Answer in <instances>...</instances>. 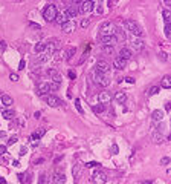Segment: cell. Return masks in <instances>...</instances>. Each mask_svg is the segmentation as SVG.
Returning <instances> with one entry per match:
<instances>
[{
    "instance_id": "cell-1",
    "label": "cell",
    "mask_w": 171,
    "mask_h": 184,
    "mask_svg": "<svg viewBox=\"0 0 171 184\" xmlns=\"http://www.w3.org/2000/svg\"><path fill=\"white\" fill-rule=\"evenodd\" d=\"M124 26H125V29L130 32V34H133V37H142L144 35V29L139 26V23H136L134 20H125L124 22Z\"/></svg>"
},
{
    "instance_id": "cell-2",
    "label": "cell",
    "mask_w": 171,
    "mask_h": 184,
    "mask_svg": "<svg viewBox=\"0 0 171 184\" xmlns=\"http://www.w3.org/2000/svg\"><path fill=\"white\" fill-rule=\"evenodd\" d=\"M57 14H58L57 6H55V5H48V6L45 8V11H43V19H45L46 22H54L55 17H57Z\"/></svg>"
},
{
    "instance_id": "cell-3",
    "label": "cell",
    "mask_w": 171,
    "mask_h": 184,
    "mask_svg": "<svg viewBox=\"0 0 171 184\" xmlns=\"http://www.w3.org/2000/svg\"><path fill=\"white\" fill-rule=\"evenodd\" d=\"M99 34L101 37H107V35H113L115 34V25L112 22H104L99 26Z\"/></svg>"
},
{
    "instance_id": "cell-4",
    "label": "cell",
    "mask_w": 171,
    "mask_h": 184,
    "mask_svg": "<svg viewBox=\"0 0 171 184\" xmlns=\"http://www.w3.org/2000/svg\"><path fill=\"white\" fill-rule=\"evenodd\" d=\"M95 81L102 87H107L110 84V78L107 77V74H101V72H96V71H95Z\"/></svg>"
},
{
    "instance_id": "cell-5",
    "label": "cell",
    "mask_w": 171,
    "mask_h": 184,
    "mask_svg": "<svg viewBox=\"0 0 171 184\" xmlns=\"http://www.w3.org/2000/svg\"><path fill=\"white\" fill-rule=\"evenodd\" d=\"M92 9H93V0H84V2L80 3L78 13H81V14H89V13H92Z\"/></svg>"
},
{
    "instance_id": "cell-6",
    "label": "cell",
    "mask_w": 171,
    "mask_h": 184,
    "mask_svg": "<svg viewBox=\"0 0 171 184\" xmlns=\"http://www.w3.org/2000/svg\"><path fill=\"white\" fill-rule=\"evenodd\" d=\"M92 181H93L95 184H105V182H107V175H105L104 172L96 170V172L93 173V176H92Z\"/></svg>"
},
{
    "instance_id": "cell-7",
    "label": "cell",
    "mask_w": 171,
    "mask_h": 184,
    "mask_svg": "<svg viewBox=\"0 0 171 184\" xmlns=\"http://www.w3.org/2000/svg\"><path fill=\"white\" fill-rule=\"evenodd\" d=\"M45 101H46L51 108H58V106L63 105V101H61L58 97H55V95H46V97H45Z\"/></svg>"
},
{
    "instance_id": "cell-8",
    "label": "cell",
    "mask_w": 171,
    "mask_h": 184,
    "mask_svg": "<svg viewBox=\"0 0 171 184\" xmlns=\"http://www.w3.org/2000/svg\"><path fill=\"white\" fill-rule=\"evenodd\" d=\"M75 29H77L75 20H69V22H66V23L61 25V31H63L64 34H70V32H73Z\"/></svg>"
},
{
    "instance_id": "cell-9",
    "label": "cell",
    "mask_w": 171,
    "mask_h": 184,
    "mask_svg": "<svg viewBox=\"0 0 171 184\" xmlns=\"http://www.w3.org/2000/svg\"><path fill=\"white\" fill-rule=\"evenodd\" d=\"M95 71H96V72H101V74H107V72L110 71V64H109L107 61H104V60H99V61H96Z\"/></svg>"
},
{
    "instance_id": "cell-10",
    "label": "cell",
    "mask_w": 171,
    "mask_h": 184,
    "mask_svg": "<svg viewBox=\"0 0 171 184\" xmlns=\"http://www.w3.org/2000/svg\"><path fill=\"white\" fill-rule=\"evenodd\" d=\"M130 46H131V49H134V51H142L145 45H144V40H142L141 37H133Z\"/></svg>"
},
{
    "instance_id": "cell-11",
    "label": "cell",
    "mask_w": 171,
    "mask_h": 184,
    "mask_svg": "<svg viewBox=\"0 0 171 184\" xmlns=\"http://www.w3.org/2000/svg\"><path fill=\"white\" fill-rule=\"evenodd\" d=\"M48 92H51L49 83H46V81H40V83L37 84V94H38V95H45V94H48Z\"/></svg>"
},
{
    "instance_id": "cell-12",
    "label": "cell",
    "mask_w": 171,
    "mask_h": 184,
    "mask_svg": "<svg viewBox=\"0 0 171 184\" xmlns=\"http://www.w3.org/2000/svg\"><path fill=\"white\" fill-rule=\"evenodd\" d=\"M101 43H102V46H115L118 43V39L115 37V34L107 35V37H101Z\"/></svg>"
},
{
    "instance_id": "cell-13",
    "label": "cell",
    "mask_w": 171,
    "mask_h": 184,
    "mask_svg": "<svg viewBox=\"0 0 171 184\" xmlns=\"http://www.w3.org/2000/svg\"><path fill=\"white\" fill-rule=\"evenodd\" d=\"M113 68L118 69V71L125 69V68H127V60H124V58H121V57H116V58L113 60Z\"/></svg>"
},
{
    "instance_id": "cell-14",
    "label": "cell",
    "mask_w": 171,
    "mask_h": 184,
    "mask_svg": "<svg viewBox=\"0 0 171 184\" xmlns=\"http://www.w3.org/2000/svg\"><path fill=\"white\" fill-rule=\"evenodd\" d=\"M48 75L52 78V81H55V83H61V74L57 71V69H54V68H51V69H48Z\"/></svg>"
},
{
    "instance_id": "cell-15",
    "label": "cell",
    "mask_w": 171,
    "mask_h": 184,
    "mask_svg": "<svg viewBox=\"0 0 171 184\" xmlns=\"http://www.w3.org/2000/svg\"><path fill=\"white\" fill-rule=\"evenodd\" d=\"M110 100H112V97H110L109 92H101V94H98V101L101 105H107V103H110Z\"/></svg>"
},
{
    "instance_id": "cell-16",
    "label": "cell",
    "mask_w": 171,
    "mask_h": 184,
    "mask_svg": "<svg viewBox=\"0 0 171 184\" xmlns=\"http://www.w3.org/2000/svg\"><path fill=\"white\" fill-rule=\"evenodd\" d=\"M115 100L119 105H122V103L127 101V94H125V92H122V90H118V92H115Z\"/></svg>"
},
{
    "instance_id": "cell-17",
    "label": "cell",
    "mask_w": 171,
    "mask_h": 184,
    "mask_svg": "<svg viewBox=\"0 0 171 184\" xmlns=\"http://www.w3.org/2000/svg\"><path fill=\"white\" fill-rule=\"evenodd\" d=\"M119 57L128 61V60L131 58V49H128V48H122V49L119 51Z\"/></svg>"
},
{
    "instance_id": "cell-18",
    "label": "cell",
    "mask_w": 171,
    "mask_h": 184,
    "mask_svg": "<svg viewBox=\"0 0 171 184\" xmlns=\"http://www.w3.org/2000/svg\"><path fill=\"white\" fill-rule=\"evenodd\" d=\"M163 111H160V109H156V111H153V114H151V118H153V121H162L163 120Z\"/></svg>"
},
{
    "instance_id": "cell-19",
    "label": "cell",
    "mask_w": 171,
    "mask_h": 184,
    "mask_svg": "<svg viewBox=\"0 0 171 184\" xmlns=\"http://www.w3.org/2000/svg\"><path fill=\"white\" fill-rule=\"evenodd\" d=\"M66 16H67L69 20H70V19H75V17L78 16V9H77L75 6H69V8L66 9Z\"/></svg>"
},
{
    "instance_id": "cell-20",
    "label": "cell",
    "mask_w": 171,
    "mask_h": 184,
    "mask_svg": "<svg viewBox=\"0 0 171 184\" xmlns=\"http://www.w3.org/2000/svg\"><path fill=\"white\" fill-rule=\"evenodd\" d=\"M54 22H57L58 25H63V23L69 22V19H67V16H66V11H64V13L57 14V17H55V20H54Z\"/></svg>"
},
{
    "instance_id": "cell-21",
    "label": "cell",
    "mask_w": 171,
    "mask_h": 184,
    "mask_svg": "<svg viewBox=\"0 0 171 184\" xmlns=\"http://www.w3.org/2000/svg\"><path fill=\"white\" fill-rule=\"evenodd\" d=\"M151 140H153V143H156V144H162V143L165 141V137H163L162 134H159V132H154V134L151 135Z\"/></svg>"
},
{
    "instance_id": "cell-22",
    "label": "cell",
    "mask_w": 171,
    "mask_h": 184,
    "mask_svg": "<svg viewBox=\"0 0 171 184\" xmlns=\"http://www.w3.org/2000/svg\"><path fill=\"white\" fill-rule=\"evenodd\" d=\"M0 100H2V105L3 106H6V108H9V106H12V98L9 97V95H6V94H3L2 97H0Z\"/></svg>"
},
{
    "instance_id": "cell-23",
    "label": "cell",
    "mask_w": 171,
    "mask_h": 184,
    "mask_svg": "<svg viewBox=\"0 0 171 184\" xmlns=\"http://www.w3.org/2000/svg\"><path fill=\"white\" fill-rule=\"evenodd\" d=\"M160 87H163V89H169V87H171V77H169V75H165V77L162 78Z\"/></svg>"
},
{
    "instance_id": "cell-24",
    "label": "cell",
    "mask_w": 171,
    "mask_h": 184,
    "mask_svg": "<svg viewBox=\"0 0 171 184\" xmlns=\"http://www.w3.org/2000/svg\"><path fill=\"white\" fill-rule=\"evenodd\" d=\"M45 134H46V129H45V127H40L37 132H34V134H32V140H34V141H38V140H40Z\"/></svg>"
},
{
    "instance_id": "cell-25",
    "label": "cell",
    "mask_w": 171,
    "mask_h": 184,
    "mask_svg": "<svg viewBox=\"0 0 171 184\" xmlns=\"http://www.w3.org/2000/svg\"><path fill=\"white\" fill-rule=\"evenodd\" d=\"M45 49H46V43H45V42H38V43L34 46L35 54H41V52H45Z\"/></svg>"
},
{
    "instance_id": "cell-26",
    "label": "cell",
    "mask_w": 171,
    "mask_h": 184,
    "mask_svg": "<svg viewBox=\"0 0 171 184\" xmlns=\"http://www.w3.org/2000/svg\"><path fill=\"white\" fill-rule=\"evenodd\" d=\"M54 60L57 61V63H60L61 60H64V55H66V52H63V51H54Z\"/></svg>"
},
{
    "instance_id": "cell-27",
    "label": "cell",
    "mask_w": 171,
    "mask_h": 184,
    "mask_svg": "<svg viewBox=\"0 0 171 184\" xmlns=\"http://www.w3.org/2000/svg\"><path fill=\"white\" fill-rule=\"evenodd\" d=\"M54 182H55V184H64V182H66V176H64L63 173H61V175L57 173V175L54 176Z\"/></svg>"
},
{
    "instance_id": "cell-28",
    "label": "cell",
    "mask_w": 171,
    "mask_h": 184,
    "mask_svg": "<svg viewBox=\"0 0 171 184\" xmlns=\"http://www.w3.org/2000/svg\"><path fill=\"white\" fill-rule=\"evenodd\" d=\"M51 57H52V55H49V54H46V52H41V54L38 55V61H40V63H46V61H49Z\"/></svg>"
},
{
    "instance_id": "cell-29",
    "label": "cell",
    "mask_w": 171,
    "mask_h": 184,
    "mask_svg": "<svg viewBox=\"0 0 171 184\" xmlns=\"http://www.w3.org/2000/svg\"><path fill=\"white\" fill-rule=\"evenodd\" d=\"M75 52H77V48H69V49L66 51V57H64V58H66V60H70V58L75 55Z\"/></svg>"
},
{
    "instance_id": "cell-30",
    "label": "cell",
    "mask_w": 171,
    "mask_h": 184,
    "mask_svg": "<svg viewBox=\"0 0 171 184\" xmlns=\"http://www.w3.org/2000/svg\"><path fill=\"white\" fill-rule=\"evenodd\" d=\"M2 115H3V118H5V120H11V118L14 117V112L8 109V111H2Z\"/></svg>"
},
{
    "instance_id": "cell-31",
    "label": "cell",
    "mask_w": 171,
    "mask_h": 184,
    "mask_svg": "<svg viewBox=\"0 0 171 184\" xmlns=\"http://www.w3.org/2000/svg\"><path fill=\"white\" fill-rule=\"evenodd\" d=\"M162 16H163V20H165V23H169V17H171V13H169V9H163Z\"/></svg>"
},
{
    "instance_id": "cell-32",
    "label": "cell",
    "mask_w": 171,
    "mask_h": 184,
    "mask_svg": "<svg viewBox=\"0 0 171 184\" xmlns=\"http://www.w3.org/2000/svg\"><path fill=\"white\" fill-rule=\"evenodd\" d=\"M102 111H104V105L99 103V105H95V106H93V112H95V114H101Z\"/></svg>"
},
{
    "instance_id": "cell-33",
    "label": "cell",
    "mask_w": 171,
    "mask_h": 184,
    "mask_svg": "<svg viewBox=\"0 0 171 184\" xmlns=\"http://www.w3.org/2000/svg\"><path fill=\"white\" fill-rule=\"evenodd\" d=\"M49 87H51V90H58V89H60V83L49 81Z\"/></svg>"
},
{
    "instance_id": "cell-34",
    "label": "cell",
    "mask_w": 171,
    "mask_h": 184,
    "mask_svg": "<svg viewBox=\"0 0 171 184\" xmlns=\"http://www.w3.org/2000/svg\"><path fill=\"white\" fill-rule=\"evenodd\" d=\"M102 52L104 54H113V46H102Z\"/></svg>"
},
{
    "instance_id": "cell-35",
    "label": "cell",
    "mask_w": 171,
    "mask_h": 184,
    "mask_svg": "<svg viewBox=\"0 0 171 184\" xmlns=\"http://www.w3.org/2000/svg\"><path fill=\"white\" fill-rule=\"evenodd\" d=\"M75 108H77V111H78L80 114H84V111H83V108H81V101H80L78 98L75 100Z\"/></svg>"
},
{
    "instance_id": "cell-36",
    "label": "cell",
    "mask_w": 171,
    "mask_h": 184,
    "mask_svg": "<svg viewBox=\"0 0 171 184\" xmlns=\"http://www.w3.org/2000/svg\"><path fill=\"white\" fill-rule=\"evenodd\" d=\"M157 92H159V87H157V86H153V87L148 90V95H156Z\"/></svg>"
},
{
    "instance_id": "cell-37",
    "label": "cell",
    "mask_w": 171,
    "mask_h": 184,
    "mask_svg": "<svg viewBox=\"0 0 171 184\" xmlns=\"http://www.w3.org/2000/svg\"><path fill=\"white\" fill-rule=\"evenodd\" d=\"M72 172H73V176H75V178H77V176H80V172H81V166H75Z\"/></svg>"
},
{
    "instance_id": "cell-38",
    "label": "cell",
    "mask_w": 171,
    "mask_h": 184,
    "mask_svg": "<svg viewBox=\"0 0 171 184\" xmlns=\"http://www.w3.org/2000/svg\"><path fill=\"white\" fill-rule=\"evenodd\" d=\"M90 25V19H83L81 20V28H87Z\"/></svg>"
},
{
    "instance_id": "cell-39",
    "label": "cell",
    "mask_w": 171,
    "mask_h": 184,
    "mask_svg": "<svg viewBox=\"0 0 171 184\" xmlns=\"http://www.w3.org/2000/svg\"><path fill=\"white\" fill-rule=\"evenodd\" d=\"M17 141H19V137H16V135H14V137H11V138L8 140V144H9V146H12V144H16Z\"/></svg>"
},
{
    "instance_id": "cell-40",
    "label": "cell",
    "mask_w": 171,
    "mask_h": 184,
    "mask_svg": "<svg viewBox=\"0 0 171 184\" xmlns=\"http://www.w3.org/2000/svg\"><path fill=\"white\" fill-rule=\"evenodd\" d=\"M46 181H48L46 175H45V173H43V175H40V178H38V184H46Z\"/></svg>"
},
{
    "instance_id": "cell-41",
    "label": "cell",
    "mask_w": 171,
    "mask_h": 184,
    "mask_svg": "<svg viewBox=\"0 0 171 184\" xmlns=\"http://www.w3.org/2000/svg\"><path fill=\"white\" fill-rule=\"evenodd\" d=\"M67 75H69V78H70V80H75V78H77V72H75V71H69V72H67Z\"/></svg>"
},
{
    "instance_id": "cell-42",
    "label": "cell",
    "mask_w": 171,
    "mask_h": 184,
    "mask_svg": "<svg viewBox=\"0 0 171 184\" xmlns=\"http://www.w3.org/2000/svg\"><path fill=\"white\" fill-rule=\"evenodd\" d=\"M5 153H6V146L0 144V156H2V155H5Z\"/></svg>"
},
{
    "instance_id": "cell-43",
    "label": "cell",
    "mask_w": 171,
    "mask_h": 184,
    "mask_svg": "<svg viewBox=\"0 0 171 184\" xmlns=\"http://www.w3.org/2000/svg\"><path fill=\"white\" fill-rule=\"evenodd\" d=\"M165 37H169V23H165Z\"/></svg>"
},
{
    "instance_id": "cell-44",
    "label": "cell",
    "mask_w": 171,
    "mask_h": 184,
    "mask_svg": "<svg viewBox=\"0 0 171 184\" xmlns=\"http://www.w3.org/2000/svg\"><path fill=\"white\" fill-rule=\"evenodd\" d=\"M9 80H12V81H19V75H17V74H11V75H9Z\"/></svg>"
},
{
    "instance_id": "cell-45",
    "label": "cell",
    "mask_w": 171,
    "mask_h": 184,
    "mask_svg": "<svg viewBox=\"0 0 171 184\" xmlns=\"http://www.w3.org/2000/svg\"><path fill=\"white\" fill-rule=\"evenodd\" d=\"M160 163H162V164H163V166H166V164H169V158H168V156H163V158H162V161H160Z\"/></svg>"
},
{
    "instance_id": "cell-46",
    "label": "cell",
    "mask_w": 171,
    "mask_h": 184,
    "mask_svg": "<svg viewBox=\"0 0 171 184\" xmlns=\"http://www.w3.org/2000/svg\"><path fill=\"white\" fill-rule=\"evenodd\" d=\"M95 166H99V164H98V163H93V161H92V163H86V167H87V169L95 167Z\"/></svg>"
},
{
    "instance_id": "cell-47",
    "label": "cell",
    "mask_w": 171,
    "mask_h": 184,
    "mask_svg": "<svg viewBox=\"0 0 171 184\" xmlns=\"http://www.w3.org/2000/svg\"><path fill=\"white\" fill-rule=\"evenodd\" d=\"M124 80H125L127 83H130V84H133V83H134V78H133V77H125Z\"/></svg>"
},
{
    "instance_id": "cell-48",
    "label": "cell",
    "mask_w": 171,
    "mask_h": 184,
    "mask_svg": "<svg viewBox=\"0 0 171 184\" xmlns=\"http://www.w3.org/2000/svg\"><path fill=\"white\" fill-rule=\"evenodd\" d=\"M19 155H20V156H25V155H26V147H25V146L20 149V153H19Z\"/></svg>"
},
{
    "instance_id": "cell-49",
    "label": "cell",
    "mask_w": 171,
    "mask_h": 184,
    "mask_svg": "<svg viewBox=\"0 0 171 184\" xmlns=\"http://www.w3.org/2000/svg\"><path fill=\"white\" fill-rule=\"evenodd\" d=\"M25 66H26V63H25V60H22V61H20V68H19V69H25Z\"/></svg>"
},
{
    "instance_id": "cell-50",
    "label": "cell",
    "mask_w": 171,
    "mask_h": 184,
    "mask_svg": "<svg viewBox=\"0 0 171 184\" xmlns=\"http://www.w3.org/2000/svg\"><path fill=\"white\" fill-rule=\"evenodd\" d=\"M112 150H113V153H118V146L113 144V146H112Z\"/></svg>"
},
{
    "instance_id": "cell-51",
    "label": "cell",
    "mask_w": 171,
    "mask_h": 184,
    "mask_svg": "<svg viewBox=\"0 0 171 184\" xmlns=\"http://www.w3.org/2000/svg\"><path fill=\"white\" fill-rule=\"evenodd\" d=\"M31 26H32V28H35V29H40V28H41L40 25H35V23H31Z\"/></svg>"
},
{
    "instance_id": "cell-52",
    "label": "cell",
    "mask_w": 171,
    "mask_h": 184,
    "mask_svg": "<svg viewBox=\"0 0 171 184\" xmlns=\"http://www.w3.org/2000/svg\"><path fill=\"white\" fill-rule=\"evenodd\" d=\"M0 184H6V181H5V178H2V176H0Z\"/></svg>"
},
{
    "instance_id": "cell-53",
    "label": "cell",
    "mask_w": 171,
    "mask_h": 184,
    "mask_svg": "<svg viewBox=\"0 0 171 184\" xmlns=\"http://www.w3.org/2000/svg\"><path fill=\"white\" fill-rule=\"evenodd\" d=\"M169 108H171V105H169V103H166V105H165V109H166V111H169Z\"/></svg>"
},
{
    "instance_id": "cell-54",
    "label": "cell",
    "mask_w": 171,
    "mask_h": 184,
    "mask_svg": "<svg viewBox=\"0 0 171 184\" xmlns=\"http://www.w3.org/2000/svg\"><path fill=\"white\" fill-rule=\"evenodd\" d=\"M34 117H35V118L38 120V118H40V112H35V114H34Z\"/></svg>"
},
{
    "instance_id": "cell-55",
    "label": "cell",
    "mask_w": 171,
    "mask_h": 184,
    "mask_svg": "<svg viewBox=\"0 0 171 184\" xmlns=\"http://www.w3.org/2000/svg\"><path fill=\"white\" fill-rule=\"evenodd\" d=\"M142 184H151V181H145V182H142Z\"/></svg>"
},
{
    "instance_id": "cell-56",
    "label": "cell",
    "mask_w": 171,
    "mask_h": 184,
    "mask_svg": "<svg viewBox=\"0 0 171 184\" xmlns=\"http://www.w3.org/2000/svg\"><path fill=\"white\" fill-rule=\"evenodd\" d=\"M0 137H5V132H0Z\"/></svg>"
},
{
    "instance_id": "cell-57",
    "label": "cell",
    "mask_w": 171,
    "mask_h": 184,
    "mask_svg": "<svg viewBox=\"0 0 171 184\" xmlns=\"http://www.w3.org/2000/svg\"><path fill=\"white\" fill-rule=\"evenodd\" d=\"M112 2H113V3H115V2H118V0H112Z\"/></svg>"
}]
</instances>
